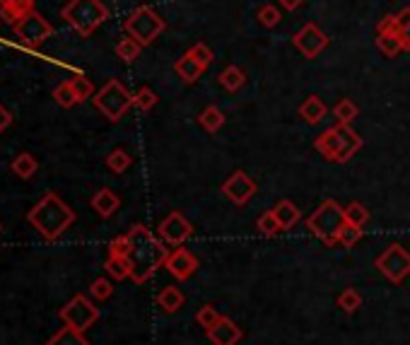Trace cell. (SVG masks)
I'll use <instances>...</instances> for the list:
<instances>
[{"instance_id":"6da1fadb","label":"cell","mask_w":410,"mask_h":345,"mask_svg":"<svg viewBox=\"0 0 410 345\" xmlns=\"http://www.w3.org/2000/svg\"><path fill=\"white\" fill-rule=\"evenodd\" d=\"M27 220L44 239L53 241L75 222V213L58 198V193H46L27 213Z\"/></svg>"},{"instance_id":"7a4b0ae2","label":"cell","mask_w":410,"mask_h":345,"mask_svg":"<svg viewBox=\"0 0 410 345\" xmlns=\"http://www.w3.org/2000/svg\"><path fill=\"white\" fill-rule=\"evenodd\" d=\"M60 17L80 36H90L109 20V8L102 0H68L60 10Z\"/></svg>"},{"instance_id":"3957f363","label":"cell","mask_w":410,"mask_h":345,"mask_svg":"<svg viewBox=\"0 0 410 345\" xmlns=\"http://www.w3.org/2000/svg\"><path fill=\"white\" fill-rule=\"evenodd\" d=\"M131 237V251H128V261H131V273L136 280H145L152 268L162 261V246L152 239V234L145 227H133Z\"/></svg>"},{"instance_id":"277c9868","label":"cell","mask_w":410,"mask_h":345,"mask_svg":"<svg viewBox=\"0 0 410 345\" xmlns=\"http://www.w3.org/2000/svg\"><path fill=\"white\" fill-rule=\"evenodd\" d=\"M124 27L128 36H133V39L140 41L143 46H148L167 29V22L152 8H148V5H140V8H136L128 15Z\"/></svg>"},{"instance_id":"5b68a950","label":"cell","mask_w":410,"mask_h":345,"mask_svg":"<svg viewBox=\"0 0 410 345\" xmlns=\"http://www.w3.org/2000/svg\"><path fill=\"white\" fill-rule=\"evenodd\" d=\"M92 102L109 121H119L128 109L136 104V94L128 92L119 80H109L99 92L92 97Z\"/></svg>"},{"instance_id":"8992f818","label":"cell","mask_w":410,"mask_h":345,"mask_svg":"<svg viewBox=\"0 0 410 345\" xmlns=\"http://www.w3.org/2000/svg\"><path fill=\"white\" fill-rule=\"evenodd\" d=\"M360 145H362L360 136L345 124L328 128L319 141H316V148L326 157H330V160H347L355 150H360Z\"/></svg>"},{"instance_id":"52a82bcc","label":"cell","mask_w":410,"mask_h":345,"mask_svg":"<svg viewBox=\"0 0 410 345\" xmlns=\"http://www.w3.org/2000/svg\"><path fill=\"white\" fill-rule=\"evenodd\" d=\"M51 34H53V24L48 22L46 17H41L36 10L27 12L20 22H15V36L22 41L24 48H32V51H36L46 39H51Z\"/></svg>"},{"instance_id":"ba28073f","label":"cell","mask_w":410,"mask_h":345,"mask_svg":"<svg viewBox=\"0 0 410 345\" xmlns=\"http://www.w3.org/2000/svg\"><path fill=\"white\" fill-rule=\"evenodd\" d=\"M97 317H99V312H97L82 295L72 297L68 305L60 310V319L65 322V326H72V329H77V331L90 329V326L97 322Z\"/></svg>"},{"instance_id":"9c48e42d","label":"cell","mask_w":410,"mask_h":345,"mask_svg":"<svg viewBox=\"0 0 410 345\" xmlns=\"http://www.w3.org/2000/svg\"><path fill=\"white\" fill-rule=\"evenodd\" d=\"M292 44L299 48V53H302L304 58H316L323 48L328 46V36L321 32L319 24L307 22L295 36H292Z\"/></svg>"},{"instance_id":"30bf717a","label":"cell","mask_w":410,"mask_h":345,"mask_svg":"<svg viewBox=\"0 0 410 345\" xmlns=\"http://www.w3.org/2000/svg\"><path fill=\"white\" fill-rule=\"evenodd\" d=\"M342 215L340 208L335 203H326L323 208L309 220V229H314L321 237H330V234H338L342 225Z\"/></svg>"},{"instance_id":"8fae6325","label":"cell","mask_w":410,"mask_h":345,"mask_svg":"<svg viewBox=\"0 0 410 345\" xmlns=\"http://www.w3.org/2000/svg\"><path fill=\"white\" fill-rule=\"evenodd\" d=\"M387 29H391V32L399 34L401 41H403V46H406V51H410V8L401 10L399 15L384 17V20L379 22L377 32H387Z\"/></svg>"},{"instance_id":"7c38bea8","label":"cell","mask_w":410,"mask_h":345,"mask_svg":"<svg viewBox=\"0 0 410 345\" xmlns=\"http://www.w3.org/2000/svg\"><path fill=\"white\" fill-rule=\"evenodd\" d=\"M254 191H256V184L244 172H237L234 177L225 184V193H227L234 203H247Z\"/></svg>"},{"instance_id":"4fadbf2b","label":"cell","mask_w":410,"mask_h":345,"mask_svg":"<svg viewBox=\"0 0 410 345\" xmlns=\"http://www.w3.org/2000/svg\"><path fill=\"white\" fill-rule=\"evenodd\" d=\"M160 232H162V237L171 241V244H176V241H183L188 237V232H191V227H188V222L183 220V217L179 213H171L167 220L162 222V227H160Z\"/></svg>"},{"instance_id":"5bb4252c","label":"cell","mask_w":410,"mask_h":345,"mask_svg":"<svg viewBox=\"0 0 410 345\" xmlns=\"http://www.w3.org/2000/svg\"><path fill=\"white\" fill-rule=\"evenodd\" d=\"M174 70H176V75H179L186 84H193L205 72V65L200 63V60H195L191 53H183V56L176 60Z\"/></svg>"},{"instance_id":"9a60e30c","label":"cell","mask_w":410,"mask_h":345,"mask_svg":"<svg viewBox=\"0 0 410 345\" xmlns=\"http://www.w3.org/2000/svg\"><path fill=\"white\" fill-rule=\"evenodd\" d=\"M34 3L36 0H0V12H3V17L10 24H15L20 22L27 12L34 10Z\"/></svg>"},{"instance_id":"2e32d148","label":"cell","mask_w":410,"mask_h":345,"mask_svg":"<svg viewBox=\"0 0 410 345\" xmlns=\"http://www.w3.org/2000/svg\"><path fill=\"white\" fill-rule=\"evenodd\" d=\"M119 205H121L119 196H116L112 189H102L95 198H92V208H95L102 217H112L116 210H119Z\"/></svg>"},{"instance_id":"e0dca14e","label":"cell","mask_w":410,"mask_h":345,"mask_svg":"<svg viewBox=\"0 0 410 345\" xmlns=\"http://www.w3.org/2000/svg\"><path fill=\"white\" fill-rule=\"evenodd\" d=\"M299 116L307 121V124H319V121L326 116V104L321 102V97L309 94L307 99L302 102V106H299Z\"/></svg>"},{"instance_id":"ac0fdd59","label":"cell","mask_w":410,"mask_h":345,"mask_svg":"<svg viewBox=\"0 0 410 345\" xmlns=\"http://www.w3.org/2000/svg\"><path fill=\"white\" fill-rule=\"evenodd\" d=\"M377 46H379V51L389 58H396L401 51H406L401 36L396 32H391V29H387V32H377Z\"/></svg>"},{"instance_id":"d6986e66","label":"cell","mask_w":410,"mask_h":345,"mask_svg":"<svg viewBox=\"0 0 410 345\" xmlns=\"http://www.w3.org/2000/svg\"><path fill=\"white\" fill-rule=\"evenodd\" d=\"M12 174H17L20 179H32L36 172H39V162L34 160V155H29V153H20L12 160Z\"/></svg>"},{"instance_id":"ffe728a7","label":"cell","mask_w":410,"mask_h":345,"mask_svg":"<svg viewBox=\"0 0 410 345\" xmlns=\"http://www.w3.org/2000/svg\"><path fill=\"white\" fill-rule=\"evenodd\" d=\"M244 82H247V72H244L239 65H227V68L220 72V84H222L227 92H237V89H242Z\"/></svg>"},{"instance_id":"44dd1931","label":"cell","mask_w":410,"mask_h":345,"mask_svg":"<svg viewBox=\"0 0 410 345\" xmlns=\"http://www.w3.org/2000/svg\"><path fill=\"white\" fill-rule=\"evenodd\" d=\"M140 51H143V44L133 39V36H124V39L116 44V56L124 60V63H133V60H138Z\"/></svg>"},{"instance_id":"7402d4cb","label":"cell","mask_w":410,"mask_h":345,"mask_svg":"<svg viewBox=\"0 0 410 345\" xmlns=\"http://www.w3.org/2000/svg\"><path fill=\"white\" fill-rule=\"evenodd\" d=\"M46 345H90V343L82 338V331L72 329V326H65V329H60Z\"/></svg>"},{"instance_id":"603a6c76","label":"cell","mask_w":410,"mask_h":345,"mask_svg":"<svg viewBox=\"0 0 410 345\" xmlns=\"http://www.w3.org/2000/svg\"><path fill=\"white\" fill-rule=\"evenodd\" d=\"M198 121H200V126H203L205 131L215 133L217 128H222L225 116H222V111H220L217 106H207V109H203V114L198 116Z\"/></svg>"},{"instance_id":"cb8c5ba5","label":"cell","mask_w":410,"mask_h":345,"mask_svg":"<svg viewBox=\"0 0 410 345\" xmlns=\"http://www.w3.org/2000/svg\"><path fill=\"white\" fill-rule=\"evenodd\" d=\"M53 99H56L63 109H70V106L80 104V102H77V97H75V92H72L70 80H65V82L56 84V89H53Z\"/></svg>"},{"instance_id":"d4e9b609","label":"cell","mask_w":410,"mask_h":345,"mask_svg":"<svg viewBox=\"0 0 410 345\" xmlns=\"http://www.w3.org/2000/svg\"><path fill=\"white\" fill-rule=\"evenodd\" d=\"M256 20L261 22V27L273 29V27H278V22L283 20V17H280V10L275 8L273 3H266V5H261L259 12H256Z\"/></svg>"},{"instance_id":"484cf974","label":"cell","mask_w":410,"mask_h":345,"mask_svg":"<svg viewBox=\"0 0 410 345\" xmlns=\"http://www.w3.org/2000/svg\"><path fill=\"white\" fill-rule=\"evenodd\" d=\"M70 84H72V92H75L77 97V102H85V99H90V97H95V84H92L90 77H85L77 72L75 77H70Z\"/></svg>"},{"instance_id":"4316f807","label":"cell","mask_w":410,"mask_h":345,"mask_svg":"<svg viewBox=\"0 0 410 345\" xmlns=\"http://www.w3.org/2000/svg\"><path fill=\"white\" fill-rule=\"evenodd\" d=\"M333 116L340 121V124H345V126H350V121L357 116V104L350 99H340L338 104L333 106Z\"/></svg>"},{"instance_id":"83f0119b","label":"cell","mask_w":410,"mask_h":345,"mask_svg":"<svg viewBox=\"0 0 410 345\" xmlns=\"http://www.w3.org/2000/svg\"><path fill=\"white\" fill-rule=\"evenodd\" d=\"M107 165L112 172L121 174V172H126L128 165H131V155H128L126 150H114V153L107 157Z\"/></svg>"},{"instance_id":"f1b7e54d","label":"cell","mask_w":410,"mask_h":345,"mask_svg":"<svg viewBox=\"0 0 410 345\" xmlns=\"http://www.w3.org/2000/svg\"><path fill=\"white\" fill-rule=\"evenodd\" d=\"M107 270L114 278H126L128 273H131V261L124 258V256H112L107 261Z\"/></svg>"},{"instance_id":"f546056e","label":"cell","mask_w":410,"mask_h":345,"mask_svg":"<svg viewBox=\"0 0 410 345\" xmlns=\"http://www.w3.org/2000/svg\"><path fill=\"white\" fill-rule=\"evenodd\" d=\"M275 217H278V222H280V227H290L292 222H297V208L295 205H290V203H280L278 205V210H275Z\"/></svg>"},{"instance_id":"4dcf8cb0","label":"cell","mask_w":410,"mask_h":345,"mask_svg":"<svg viewBox=\"0 0 410 345\" xmlns=\"http://www.w3.org/2000/svg\"><path fill=\"white\" fill-rule=\"evenodd\" d=\"M191 265H193V261H191V256H188L186 251L174 253V256H171V261H169V268L174 270L176 275H186Z\"/></svg>"},{"instance_id":"1f68e13d","label":"cell","mask_w":410,"mask_h":345,"mask_svg":"<svg viewBox=\"0 0 410 345\" xmlns=\"http://www.w3.org/2000/svg\"><path fill=\"white\" fill-rule=\"evenodd\" d=\"M155 104H157V94L152 92L150 87H140L138 94H136V106L143 109V111H150Z\"/></svg>"},{"instance_id":"d6a6232c","label":"cell","mask_w":410,"mask_h":345,"mask_svg":"<svg viewBox=\"0 0 410 345\" xmlns=\"http://www.w3.org/2000/svg\"><path fill=\"white\" fill-rule=\"evenodd\" d=\"M188 53H191V56H193L195 60H200V63H203L205 68L212 63V58H215V56H212V51H210V46L203 44V41H200V44H195Z\"/></svg>"},{"instance_id":"836d02e7","label":"cell","mask_w":410,"mask_h":345,"mask_svg":"<svg viewBox=\"0 0 410 345\" xmlns=\"http://www.w3.org/2000/svg\"><path fill=\"white\" fill-rule=\"evenodd\" d=\"M128 251H131V237H119L112 241V256L128 258Z\"/></svg>"},{"instance_id":"e575fe53","label":"cell","mask_w":410,"mask_h":345,"mask_svg":"<svg viewBox=\"0 0 410 345\" xmlns=\"http://www.w3.org/2000/svg\"><path fill=\"white\" fill-rule=\"evenodd\" d=\"M345 217H347V222H350V225H362V222L367 220V213H365V208L362 205H350V208H347V213H345Z\"/></svg>"},{"instance_id":"d590c367","label":"cell","mask_w":410,"mask_h":345,"mask_svg":"<svg viewBox=\"0 0 410 345\" xmlns=\"http://www.w3.org/2000/svg\"><path fill=\"white\" fill-rule=\"evenodd\" d=\"M92 295H95V297H99V300H107L109 295H112V285H109L104 278H99V280L92 283Z\"/></svg>"},{"instance_id":"8d00e7d4","label":"cell","mask_w":410,"mask_h":345,"mask_svg":"<svg viewBox=\"0 0 410 345\" xmlns=\"http://www.w3.org/2000/svg\"><path fill=\"white\" fill-rule=\"evenodd\" d=\"M278 217H275V213H268V215H263L261 217V222H259V227L263 229V232L266 234H271V232H275V229H278Z\"/></svg>"},{"instance_id":"74e56055","label":"cell","mask_w":410,"mask_h":345,"mask_svg":"<svg viewBox=\"0 0 410 345\" xmlns=\"http://www.w3.org/2000/svg\"><path fill=\"white\" fill-rule=\"evenodd\" d=\"M10 124H12V114H10L8 109H5L3 104H0V133H3L5 128H8Z\"/></svg>"},{"instance_id":"f35d334b","label":"cell","mask_w":410,"mask_h":345,"mask_svg":"<svg viewBox=\"0 0 410 345\" xmlns=\"http://www.w3.org/2000/svg\"><path fill=\"white\" fill-rule=\"evenodd\" d=\"M278 3L280 5H283V8L285 10H297V8H302V3H304V0H278Z\"/></svg>"}]
</instances>
